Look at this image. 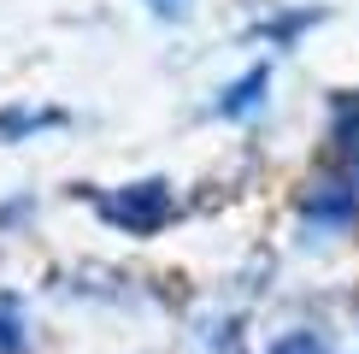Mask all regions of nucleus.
<instances>
[{
    "mask_svg": "<svg viewBox=\"0 0 359 354\" xmlns=\"http://www.w3.org/2000/svg\"><path fill=\"white\" fill-rule=\"evenodd\" d=\"M100 213H107L112 225H124V230L147 236V230H159V225L171 218V189H165V183H136V189H118V195H107V201H100Z\"/></svg>",
    "mask_w": 359,
    "mask_h": 354,
    "instance_id": "obj_1",
    "label": "nucleus"
},
{
    "mask_svg": "<svg viewBox=\"0 0 359 354\" xmlns=\"http://www.w3.org/2000/svg\"><path fill=\"white\" fill-rule=\"evenodd\" d=\"M265 83H271V71H265V65H253L242 83H230V88H224L218 112H224V118H242V112H253V107H259V88H265Z\"/></svg>",
    "mask_w": 359,
    "mask_h": 354,
    "instance_id": "obj_2",
    "label": "nucleus"
},
{
    "mask_svg": "<svg viewBox=\"0 0 359 354\" xmlns=\"http://www.w3.org/2000/svg\"><path fill=\"white\" fill-rule=\"evenodd\" d=\"M330 142H336V154H341V159H353V166H359V95H341V100H336Z\"/></svg>",
    "mask_w": 359,
    "mask_h": 354,
    "instance_id": "obj_3",
    "label": "nucleus"
},
{
    "mask_svg": "<svg viewBox=\"0 0 359 354\" xmlns=\"http://www.w3.org/2000/svg\"><path fill=\"white\" fill-rule=\"evenodd\" d=\"M306 206H312L318 218H348V213H353V195H348V189H336V183H330L324 195H312Z\"/></svg>",
    "mask_w": 359,
    "mask_h": 354,
    "instance_id": "obj_4",
    "label": "nucleus"
},
{
    "mask_svg": "<svg viewBox=\"0 0 359 354\" xmlns=\"http://www.w3.org/2000/svg\"><path fill=\"white\" fill-rule=\"evenodd\" d=\"M24 348V319L12 301H0V354H18Z\"/></svg>",
    "mask_w": 359,
    "mask_h": 354,
    "instance_id": "obj_5",
    "label": "nucleus"
},
{
    "mask_svg": "<svg viewBox=\"0 0 359 354\" xmlns=\"http://www.w3.org/2000/svg\"><path fill=\"white\" fill-rule=\"evenodd\" d=\"M271 354H324V343H318V336H306V331H294V336H283Z\"/></svg>",
    "mask_w": 359,
    "mask_h": 354,
    "instance_id": "obj_6",
    "label": "nucleus"
},
{
    "mask_svg": "<svg viewBox=\"0 0 359 354\" xmlns=\"http://www.w3.org/2000/svg\"><path fill=\"white\" fill-rule=\"evenodd\" d=\"M154 6H159V12H171V0H154Z\"/></svg>",
    "mask_w": 359,
    "mask_h": 354,
    "instance_id": "obj_7",
    "label": "nucleus"
}]
</instances>
